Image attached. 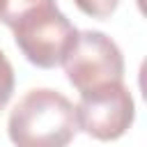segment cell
Returning a JSON list of instances; mask_svg holds the SVG:
<instances>
[{"label":"cell","mask_w":147,"mask_h":147,"mask_svg":"<svg viewBox=\"0 0 147 147\" xmlns=\"http://www.w3.org/2000/svg\"><path fill=\"white\" fill-rule=\"evenodd\" d=\"M76 133V106L51 87L25 92L7 117V136L14 147H69Z\"/></svg>","instance_id":"1"},{"label":"cell","mask_w":147,"mask_h":147,"mask_svg":"<svg viewBox=\"0 0 147 147\" xmlns=\"http://www.w3.org/2000/svg\"><path fill=\"white\" fill-rule=\"evenodd\" d=\"M9 30L23 57L39 69L62 67L78 37V30L60 11L55 0L25 9L9 25Z\"/></svg>","instance_id":"2"},{"label":"cell","mask_w":147,"mask_h":147,"mask_svg":"<svg viewBox=\"0 0 147 147\" xmlns=\"http://www.w3.org/2000/svg\"><path fill=\"white\" fill-rule=\"evenodd\" d=\"M62 67L67 80L78 92L124 80V55L119 46L101 30H78Z\"/></svg>","instance_id":"3"},{"label":"cell","mask_w":147,"mask_h":147,"mask_svg":"<svg viewBox=\"0 0 147 147\" xmlns=\"http://www.w3.org/2000/svg\"><path fill=\"white\" fill-rule=\"evenodd\" d=\"M136 119V101L131 90L119 83H108L87 92H80L76 103L78 131L94 140L113 142L119 140Z\"/></svg>","instance_id":"4"},{"label":"cell","mask_w":147,"mask_h":147,"mask_svg":"<svg viewBox=\"0 0 147 147\" xmlns=\"http://www.w3.org/2000/svg\"><path fill=\"white\" fill-rule=\"evenodd\" d=\"M74 5L92 18H108L119 7V0H74Z\"/></svg>","instance_id":"5"},{"label":"cell","mask_w":147,"mask_h":147,"mask_svg":"<svg viewBox=\"0 0 147 147\" xmlns=\"http://www.w3.org/2000/svg\"><path fill=\"white\" fill-rule=\"evenodd\" d=\"M14 85H16L14 67H11V62L7 60V55L0 48V110L9 103V99L14 94Z\"/></svg>","instance_id":"6"},{"label":"cell","mask_w":147,"mask_h":147,"mask_svg":"<svg viewBox=\"0 0 147 147\" xmlns=\"http://www.w3.org/2000/svg\"><path fill=\"white\" fill-rule=\"evenodd\" d=\"M5 5H7V0H0V16H2V11H5Z\"/></svg>","instance_id":"7"}]
</instances>
